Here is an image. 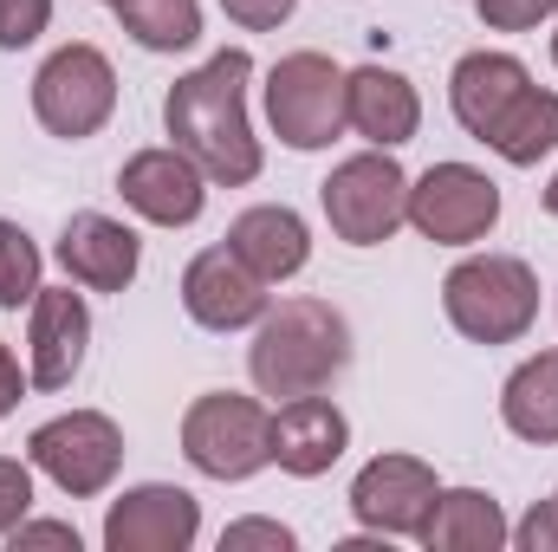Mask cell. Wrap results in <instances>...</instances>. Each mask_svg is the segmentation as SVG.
I'll list each match as a JSON object with an SVG mask.
<instances>
[{
	"label": "cell",
	"instance_id": "1",
	"mask_svg": "<svg viewBox=\"0 0 558 552\" xmlns=\"http://www.w3.org/2000/svg\"><path fill=\"white\" fill-rule=\"evenodd\" d=\"M247 79H254V52L221 46L208 65L182 72L162 98V124L175 149L195 156V169L221 189H241L260 176V137L247 124Z\"/></svg>",
	"mask_w": 558,
	"mask_h": 552
},
{
	"label": "cell",
	"instance_id": "2",
	"mask_svg": "<svg viewBox=\"0 0 558 552\" xmlns=\"http://www.w3.org/2000/svg\"><path fill=\"white\" fill-rule=\"evenodd\" d=\"M351 364V325L331 299H279L260 312V332L247 345V377L260 397H312Z\"/></svg>",
	"mask_w": 558,
	"mask_h": 552
},
{
	"label": "cell",
	"instance_id": "3",
	"mask_svg": "<svg viewBox=\"0 0 558 552\" xmlns=\"http://www.w3.org/2000/svg\"><path fill=\"white\" fill-rule=\"evenodd\" d=\"M441 312L468 345H513L539 319V274L513 254H468L441 279Z\"/></svg>",
	"mask_w": 558,
	"mask_h": 552
},
{
	"label": "cell",
	"instance_id": "4",
	"mask_svg": "<svg viewBox=\"0 0 558 552\" xmlns=\"http://www.w3.org/2000/svg\"><path fill=\"white\" fill-rule=\"evenodd\" d=\"M182 455L208 481H254L274 461V416L241 391H208L182 410Z\"/></svg>",
	"mask_w": 558,
	"mask_h": 552
},
{
	"label": "cell",
	"instance_id": "5",
	"mask_svg": "<svg viewBox=\"0 0 558 552\" xmlns=\"http://www.w3.org/2000/svg\"><path fill=\"white\" fill-rule=\"evenodd\" d=\"M318 202H325V221L338 241L384 248L410 221V176L390 149H357L318 182Z\"/></svg>",
	"mask_w": 558,
	"mask_h": 552
},
{
	"label": "cell",
	"instance_id": "6",
	"mask_svg": "<svg viewBox=\"0 0 558 552\" xmlns=\"http://www.w3.org/2000/svg\"><path fill=\"white\" fill-rule=\"evenodd\" d=\"M111 111H118V72H111V59L98 46L72 39L33 72V118L59 143L98 137L111 124Z\"/></svg>",
	"mask_w": 558,
	"mask_h": 552
},
{
	"label": "cell",
	"instance_id": "7",
	"mask_svg": "<svg viewBox=\"0 0 558 552\" xmlns=\"http://www.w3.org/2000/svg\"><path fill=\"white\" fill-rule=\"evenodd\" d=\"M26 461L72 501H92L124 468V429L105 410H65L26 435Z\"/></svg>",
	"mask_w": 558,
	"mask_h": 552
},
{
	"label": "cell",
	"instance_id": "8",
	"mask_svg": "<svg viewBox=\"0 0 558 552\" xmlns=\"http://www.w3.org/2000/svg\"><path fill=\"white\" fill-rule=\"evenodd\" d=\"M267 124L286 149H325L344 131V65L325 52H286L267 72Z\"/></svg>",
	"mask_w": 558,
	"mask_h": 552
},
{
	"label": "cell",
	"instance_id": "9",
	"mask_svg": "<svg viewBox=\"0 0 558 552\" xmlns=\"http://www.w3.org/2000/svg\"><path fill=\"white\" fill-rule=\"evenodd\" d=\"M500 221V182L474 163H428L410 182V228L435 248H474Z\"/></svg>",
	"mask_w": 558,
	"mask_h": 552
},
{
	"label": "cell",
	"instance_id": "10",
	"mask_svg": "<svg viewBox=\"0 0 558 552\" xmlns=\"http://www.w3.org/2000/svg\"><path fill=\"white\" fill-rule=\"evenodd\" d=\"M202 540V501L175 481L124 488L105 514V552H189Z\"/></svg>",
	"mask_w": 558,
	"mask_h": 552
},
{
	"label": "cell",
	"instance_id": "11",
	"mask_svg": "<svg viewBox=\"0 0 558 552\" xmlns=\"http://www.w3.org/2000/svg\"><path fill=\"white\" fill-rule=\"evenodd\" d=\"M435 494H441V481H435L428 461H416V455H377L351 481V514H357V527H371L384 540H416L428 507H435Z\"/></svg>",
	"mask_w": 558,
	"mask_h": 552
},
{
	"label": "cell",
	"instance_id": "12",
	"mask_svg": "<svg viewBox=\"0 0 558 552\" xmlns=\"http://www.w3.org/2000/svg\"><path fill=\"white\" fill-rule=\"evenodd\" d=\"M182 312H189L202 332L260 325V312H267V279L254 274L228 241H221V248H202V254L182 267Z\"/></svg>",
	"mask_w": 558,
	"mask_h": 552
},
{
	"label": "cell",
	"instance_id": "13",
	"mask_svg": "<svg viewBox=\"0 0 558 552\" xmlns=\"http://www.w3.org/2000/svg\"><path fill=\"white\" fill-rule=\"evenodd\" d=\"M118 195L137 208L143 221H156V228H189V221H202L208 176H202L195 156H182L175 143H156V149H137V156L118 169Z\"/></svg>",
	"mask_w": 558,
	"mask_h": 552
},
{
	"label": "cell",
	"instance_id": "14",
	"mask_svg": "<svg viewBox=\"0 0 558 552\" xmlns=\"http://www.w3.org/2000/svg\"><path fill=\"white\" fill-rule=\"evenodd\" d=\"M85 345H92V312H85V292L72 286H39L33 292V325H26V377L39 391H65L85 364Z\"/></svg>",
	"mask_w": 558,
	"mask_h": 552
},
{
	"label": "cell",
	"instance_id": "15",
	"mask_svg": "<svg viewBox=\"0 0 558 552\" xmlns=\"http://www.w3.org/2000/svg\"><path fill=\"white\" fill-rule=\"evenodd\" d=\"M59 267L72 274V286H85V292H124L143 267V241L118 215L78 208L59 228Z\"/></svg>",
	"mask_w": 558,
	"mask_h": 552
},
{
	"label": "cell",
	"instance_id": "16",
	"mask_svg": "<svg viewBox=\"0 0 558 552\" xmlns=\"http://www.w3.org/2000/svg\"><path fill=\"white\" fill-rule=\"evenodd\" d=\"M344 124L371 143V149H403L422 124L416 85H410L403 72H390V65H357V72H344Z\"/></svg>",
	"mask_w": 558,
	"mask_h": 552
},
{
	"label": "cell",
	"instance_id": "17",
	"mask_svg": "<svg viewBox=\"0 0 558 552\" xmlns=\"http://www.w3.org/2000/svg\"><path fill=\"white\" fill-rule=\"evenodd\" d=\"M351 448V422L331 397H286L274 410V461L299 481H318L338 455Z\"/></svg>",
	"mask_w": 558,
	"mask_h": 552
},
{
	"label": "cell",
	"instance_id": "18",
	"mask_svg": "<svg viewBox=\"0 0 558 552\" xmlns=\"http://www.w3.org/2000/svg\"><path fill=\"white\" fill-rule=\"evenodd\" d=\"M533 85V72L513 59V52H461L454 59V72H448V111H454V124L468 131V137L487 143V131L507 118V105L520 98Z\"/></svg>",
	"mask_w": 558,
	"mask_h": 552
},
{
	"label": "cell",
	"instance_id": "19",
	"mask_svg": "<svg viewBox=\"0 0 558 552\" xmlns=\"http://www.w3.org/2000/svg\"><path fill=\"white\" fill-rule=\"evenodd\" d=\"M228 248L267 279V286H279V279L305 274V261H312V228H305L286 202H260V208H241V215H234Z\"/></svg>",
	"mask_w": 558,
	"mask_h": 552
},
{
	"label": "cell",
	"instance_id": "20",
	"mask_svg": "<svg viewBox=\"0 0 558 552\" xmlns=\"http://www.w3.org/2000/svg\"><path fill=\"white\" fill-rule=\"evenodd\" d=\"M416 540L428 552H500L513 540V527H507V514H500L494 494H481V488H441Z\"/></svg>",
	"mask_w": 558,
	"mask_h": 552
},
{
	"label": "cell",
	"instance_id": "21",
	"mask_svg": "<svg viewBox=\"0 0 558 552\" xmlns=\"http://www.w3.org/2000/svg\"><path fill=\"white\" fill-rule=\"evenodd\" d=\"M500 422H507L520 442H539V448L558 442V351L526 358V364L500 384Z\"/></svg>",
	"mask_w": 558,
	"mask_h": 552
},
{
	"label": "cell",
	"instance_id": "22",
	"mask_svg": "<svg viewBox=\"0 0 558 552\" xmlns=\"http://www.w3.org/2000/svg\"><path fill=\"white\" fill-rule=\"evenodd\" d=\"M487 149H494L500 163H513V169H533L539 156H553L558 149V92L526 85V92L507 105V118L487 131Z\"/></svg>",
	"mask_w": 558,
	"mask_h": 552
},
{
	"label": "cell",
	"instance_id": "23",
	"mask_svg": "<svg viewBox=\"0 0 558 552\" xmlns=\"http://www.w3.org/2000/svg\"><path fill=\"white\" fill-rule=\"evenodd\" d=\"M118 20L143 52H182L202 39V0H124Z\"/></svg>",
	"mask_w": 558,
	"mask_h": 552
},
{
	"label": "cell",
	"instance_id": "24",
	"mask_svg": "<svg viewBox=\"0 0 558 552\" xmlns=\"http://www.w3.org/2000/svg\"><path fill=\"white\" fill-rule=\"evenodd\" d=\"M33 292H39V248L20 221L0 215V312L33 305Z\"/></svg>",
	"mask_w": 558,
	"mask_h": 552
},
{
	"label": "cell",
	"instance_id": "25",
	"mask_svg": "<svg viewBox=\"0 0 558 552\" xmlns=\"http://www.w3.org/2000/svg\"><path fill=\"white\" fill-rule=\"evenodd\" d=\"M52 26V0H0V52L33 46Z\"/></svg>",
	"mask_w": 558,
	"mask_h": 552
},
{
	"label": "cell",
	"instance_id": "26",
	"mask_svg": "<svg viewBox=\"0 0 558 552\" xmlns=\"http://www.w3.org/2000/svg\"><path fill=\"white\" fill-rule=\"evenodd\" d=\"M474 13L487 33H533L539 20L558 13V0H474Z\"/></svg>",
	"mask_w": 558,
	"mask_h": 552
},
{
	"label": "cell",
	"instance_id": "27",
	"mask_svg": "<svg viewBox=\"0 0 558 552\" xmlns=\"http://www.w3.org/2000/svg\"><path fill=\"white\" fill-rule=\"evenodd\" d=\"M33 514V461H13L0 455V540Z\"/></svg>",
	"mask_w": 558,
	"mask_h": 552
},
{
	"label": "cell",
	"instance_id": "28",
	"mask_svg": "<svg viewBox=\"0 0 558 552\" xmlns=\"http://www.w3.org/2000/svg\"><path fill=\"white\" fill-rule=\"evenodd\" d=\"M247 547H267V552H292V527H279V520H234V527H221V552H247Z\"/></svg>",
	"mask_w": 558,
	"mask_h": 552
},
{
	"label": "cell",
	"instance_id": "29",
	"mask_svg": "<svg viewBox=\"0 0 558 552\" xmlns=\"http://www.w3.org/2000/svg\"><path fill=\"white\" fill-rule=\"evenodd\" d=\"M7 547L13 552H33V547H59V552H78V527H65V520H20L13 533H7Z\"/></svg>",
	"mask_w": 558,
	"mask_h": 552
},
{
	"label": "cell",
	"instance_id": "30",
	"mask_svg": "<svg viewBox=\"0 0 558 552\" xmlns=\"http://www.w3.org/2000/svg\"><path fill=\"white\" fill-rule=\"evenodd\" d=\"M513 547L520 552H558V494L553 501H539V507L513 527Z\"/></svg>",
	"mask_w": 558,
	"mask_h": 552
},
{
	"label": "cell",
	"instance_id": "31",
	"mask_svg": "<svg viewBox=\"0 0 558 552\" xmlns=\"http://www.w3.org/2000/svg\"><path fill=\"white\" fill-rule=\"evenodd\" d=\"M292 7L299 0H221V13L234 26H247V33H274L279 20H292Z\"/></svg>",
	"mask_w": 558,
	"mask_h": 552
},
{
	"label": "cell",
	"instance_id": "32",
	"mask_svg": "<svg viewBox=\"0 0 558 552\" xmlns=\"http://www.w3.org/2000/svg\"><path fill=\"white\" fill-rule=\"evenodd\" d=\"M539 202H546V215H558V176L546 182V195H539Z\"/></svg>",
	"mask_w": 558,
	"mask_h": 552
},
{
	"label": "cell",
	"instance_id": "33",
	"mask_svg": "<svg viewBox=\"0 0 558 552\" xmlns=\"http://www.w3.org/2000/svg\"><path fill=\"white\" fill-rule=\"evenodd\" d=\"M553 65H558V33H553Z\"/></svg>",
	"mask_w": 558,
	"mask_h": 552
},
{
	"label": "cell",
	"instance_id": "34",
	"mask_svg": "<svg viewBox=\"0 0 558 552\" xmlns=\"http://www.w3.org/2000/svg\"><path fill=\"white\" fill-rule=\"evenodd\" d=\"M111 7H124V0H111Z\"/></svg>",
	"mask_w": 558,
	"mask_h": 552
}]
</instances>
